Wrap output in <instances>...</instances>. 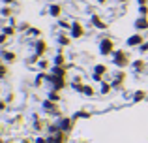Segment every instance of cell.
Here are the masks:
<instances>
[{
	"mask_svg": "<svg viewBox=\"0 0 148 143\" xmlns=\"http://www.w3.org/2000/svg\"><path fill=\"white\" fill-rule=\"evenodd\" d=\"M111 41H103V44H101V51L103 53H111Z\"/></svg>",
	"mask_w": 148,
	"mask_h": 143,
	"instance_id": "cell-1",
	"label": "cell"
},
{
	"mask_svg": "<svg viewBox=\"0 0 148 143\" xmlns=\"http://www.w3.org/2000/svg\"><path fill=\"white\" fill-rule=\"evenodd\" d=\"M73 34H75V36H81V26H73Z\"/></svg>",
	"mask_w": 148,
	"mask_h": 143,
	"instance_id": "cell-2",
	"label": "cell"
}]
</instances>
